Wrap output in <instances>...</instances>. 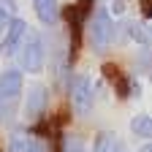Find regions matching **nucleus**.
<instances>
[{
  "mask_svg": "<svg viewBox=\"0 0 152 152\" xmlns=\"http://www.w3.org/2000/svg\"><path fill=\"white\" fill-rule=\"evenodd\" d=\"M46 103H49V90L44 84H35L30 87L27 92V101H25V114L27 117H41L46 111Z\"/></svg>",
  "mask_w": 152,
  "mask_h": 152,
  "instance_id": "423d86ee",
  "label": "nucleus"
},
{
  "mask_svg": "<svg viewBox=\"0 0 152 152\" xmlns=\"http://www.w3.org/2000/svg\"><path fill=\"white\" fill-rule=\"evenodd\" d=\"M130 133L133 136H139V139H149L152 136V117L149 114H136V117L130 120Z\"/></svg>",
  "mask_w": 152,
  "mask_h": 152,
  "instance_id": "1a4fd4ad",
  "label": "nucleus"
},
{
  "mask_svg": "<svg viewBox=\"0 0 152 152\" xmlns=\"http://www.w3.org/2000/svg\"><path fill=\"white\" fill-rule=\"evenodd\" d=\"M87 38H90L92 52H98V54H103L106 49H111V44H114V19H111L109 8H98L92 14Z\"/></svg>",
  "mask_w": 152,
  "mask_h": 152,
  "instance_id": "f257e3e1",
  "label": "nucleus"
},
{
  "mask_svg": "<svg viewBox=\"0 0 152 152\" xmlns=\"http://www.w3.org/2000/svg\"><path fill=\"white\" fill-rule=\"evenodd\" d=\"M141 8H144V16H149V0H141Z\"/></svg>",
  "mask_w": 152,
  "mask_h": 152,
  "instance_id": "ddd939ff",
  "label": "nucleus"
},
{
  "mask_svg": "<svg viewBox=\"0 0 152 152\" xmlns=\"http://www.w3.org/2000/svg\"><path fill=\"white\" fill-rule=\"evenodd\" d=\"M27 152H41V144H38V141H33V144H30V149H27Z\"/></svg>",
  "mask_w": 152,
  "mask_h": 152,
  "instance_id": "4468645a",
  "label": "nucleus"
},
{
  "mask_svg": "<svg viewBox=\"0 0 152 152\" xmlns=\"http://www.w3.org/2000/svg\"><path fill=\"white\" fill-rule=\"evenodd\" d=\"M111 152H128V149H125V147H122V144L117 141V144H114V149H111Z\"/></svg>",
  "mask_w": 152,
  "mask_h": 152,
  "instance_id": "2eb2a0df",
  "label": "nucleus"
},
{
  "mask_svg": "<svg viewBox=\"0 0 152 152\" xmlns=\"http://www.w3.org/2000/svg\"><path fill=\"white\" fill-rule=\"evenodd\" d=\"M22 87H25V73L19 68H6L0 71V103H11L22 95Z\"/></svg>",
  "mask_w": 152,
  "mask_h": 152,
  "instance_id": "20e7f679",
  "label": "nucleus"
},
{
  "mask_svg": "<svg viewBox=\"0 0 152 152\" xmlns=\"http://www.w3.org/2000/svg\"><path fill=\"white\" fill-rule=\"evenodd\" d=\"M44 60H46V46L44 38L38 33H27L22 46H19V65H22V73H41L44 71Z\"/></svg>",
  "mask_w": 152,
  "mask_h": 152,
  "instance_id": "f03ea898",
  "label": "nucleus"
},
{
  "mask_svg": "<svg viewBox=\"0 0 152 152\" xmlns=\"http://www.w3.org/2000/svg\"><path fill=\"white\" fill-rule=\"evenodd\" d=\"M33 6H35V14L41 19V25H46V27L57 25V16H60L57 0H33Z\"/></svg>",
  "mask_w": 152,
  "mask_h": 152,
  "instance_id": "0eeeda50",
  "label": "nucleus"
},
{
  "mask_svg": "<svg viewBox=\"0 0 152 152\" xmlns=\"http://www.w3.org/2000/svg\"><path fill=\"white\" fill-rule=\"evenodd\" d=\"M103 76H106V79H109L114 87H117V95H120V98H128L130 79H128L125 73H120V68L114 65V63H106V65H103Z\"/></svg>",
  "mask_w": 152,
  "mask_h": 152,
  "instance_id": "6e6552de",
  "label": "nucleus"
},
{
  "mask_svg": "<svg viewBox=\"0 0 152 152\" xmlns=\"http://www.w3.org/2000/svg\"><path fill=\"white\" fill-rule=\"evenodd\" d=\"M63 152H87V147H84L82 139L71 136V139H65V149H63Z\"/></svg>",
  "mask_w": 152,
  "mask_h": 152,
  "instance_id": "f8f14e48",
  "label": "nucleus"
},
{
  "mask_svg": "<svg viewBox=\"0 0 152 152\" xmlns=\"http://www.w3.org/2000/svg\"><path fill=\"white\" fill-rule=\"evenodd\" d=\"M71 103H73V111L79 117H90L92 114L95 90H92V79L87 73H76L71 79Z\"/></svg>",
  "mask_w": 152,
  "mask_h": 152,
  "instance_id": "7ed1b4c3",
  "label": "nucleus"
},
{
  "mask_svg": "<svg viewBox=\"0 0 152 152\" xmlns=\"http://www.w3.org/2000/svg\"><path fill=\"white\" fill-rule=\"evenodd\" d=\"M11 19H16V3L14 0H0V35H3Z\"/></svg>",
  "mask_w": 152,
  "mask_h": 152,
  "instance_id": "9b49d317",
  "label": "nucleus"
},
{
  "mask_svg": "<svg viewBox=\"0 0 152 152\" xmlns=\"http://www.w3.org/2000/svg\"><path fill=\"white\" fill-rule=\"evenodd\" d=\"M141 152H152V147H149V144H144V147H141Z\"/></svg>",
  "mask_w": 152,
  "mask_h": 152,
  "instance_id": "dca6fc26",
  "label": "nucleus"
},
{
  "mask_svg": "<svg viewBox=\"0 0 152 152\" xmlns=\"http://www.w3.org/2000/svg\"><path fill=\"white\" fill-rule=\"evenodd\" d=\"M25 35H27V22L25 19H11L8 22V27L3 30V35H0V52L3 54H14V52H19V46H22V41H25Z\"/></svg>",
  "mask_w": 152,
  "mask_h": 152,
  "instance_id": "39448f33",
  "label": "nucleus"
},
{
  "mask_svg": "<svg viewBox=\"0 0 152 152\" xmlns=\"http://www.w3.org/2000/svg\"><path fill=\"white\" fill-rule=\"evenodd\" d=\"M125 33H128V38L130 41H136L139 46H149V35H147V25H141V22H125Z\"/></svg>",
  "mask_w": 152,
  "mask_h": 152,
  "instance_id": "9d476101",
  "label": "nucleus"
}]
</instances>
